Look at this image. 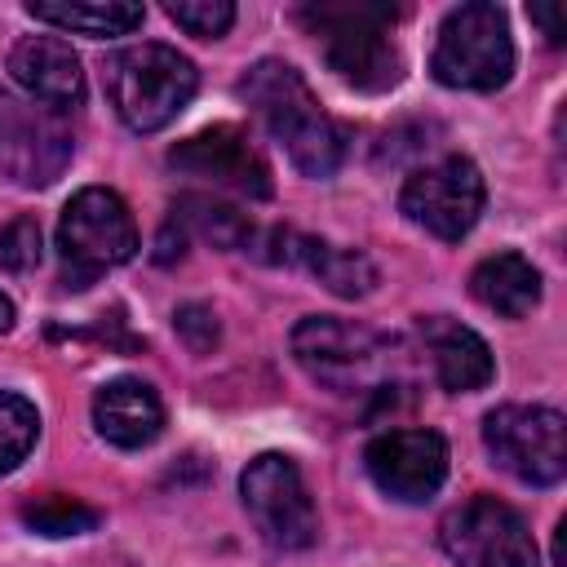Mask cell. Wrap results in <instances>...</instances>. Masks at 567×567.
<instances>
[{"label":"cell","mask_w":567,"mask_h":567,"mask_svg":"<svg viewBox=\"0 0 567 567\" xmlns=\"http://www.w3.org/2000/svg\"><path fill=\"white\" fill-rule=\"evenodd\" d=\"M239 97L257 111L270 137L288 151V159L306 177H332L346 159V128L319 106L315 89L297 66L279 58H261L239 75Z\"/></svg>","instance_id":"6da1fadb"},{"label":"cell","mask_w":567,"mask_h":567,"mask_svg":"<svg viewBox=\"0 0 567 567\" xmlns=\"http://www.w3.org/2000/svg\"><path fill=\"white\" fill-rule=\"evenodd\" d=\"M394 18L399 9L372 0H319L297 9V22L319 40L328 66L363 93H385L403 80V58L390 40Z\"/></svg>","instance_id":"7a4b0ae2"},{"label":"cell","mask_w":567,"mask_h":567,"mask_svg":"<svg viewBox=\"0 0 567 567\" xmlns=\"http://www.w3.org/2000/svg\"><path fill=\"white\" fill-rule=\"evenodd\" d=\"M102 80L115 115L133 133H159L190 106L199 89L195 62L173 44H151V40L111 53L102 66Z\"/></svg>","instance_id":"3957f363"},{"label":"cell","mask_w":567,"mask_h":567,"mask_svg":"<svg viewBox=\"0 0 567 567\" xmlns=\"http://www.w3.org/2000/svg\"><path fill=\"white\" fill-rule=\"evenodd\" d=\"M292 359L332 394H372L394 377L390 337L337 315H306L292 328Z\"/></svg>","instance_id":"277c9868"},{"label":"cell","mask_w":567,"mask_h":567,"mask_svg":"<svg viewBox=\"0 0 567 567\" xmlns=\"http://www.w3.org/2000/svg\"><path fill=\"white\" fill-rule=\"evenodd\" d=\"M137 252V221L106 186H84L58 217V261L66 288H89Z\"/></svg>","instance_id":"5b68a950"},{"label":"cell","mask_w":567,"mask_h":567,"mask_svg":"<svg viewBox=\"0 0 567 567\" xmlns=\"http://www.w3.org/2000/svg\"><path fill=\"white\" fill-rule=\"evenodd\" d=\"M430 71L443 89H474V93L501 89L514 71V40L505 9L487 0L456 4L439 27Z\"/></svg>","instance_id":"8992f818"},{"label":"cell","mask_w":567,"mask_h":567,"mask_svg":"<svg viewBox=\"0 0 567 567\" xmlns=\"http://www.w3.org/2000/svg\"><path fill=\"white\" fill-rule=\"evenodd\" d=\"M492 461L527 487H554L567 474V421L545 403H505L483 416Z\"/></svg>","instance_id":"52a82bcc"},{"label":"cell","mask_w":567,"mask_h":567,"mask_svg":"<svg viewBox=\"0 0 567 567\" xmlns=\"http://www.w3.org/2000/svg\"><path fill=\"white\" fill-rule=\"evenodd\" d=\"M239 496L244 509L257 527V536L270 549H306L319 536V509L310 501V487L297 470L292 456L284 452H261L257 461H248V470L239 474Z\"/></svg>","instance_id":"ba28073f"},{"label":"cell","mask_w":567,"mask_h":567,"mask_svg":"<svg viewBox=\"0 0 567 567\" xmlns=\"http://www.w3.org/2000/svg\"><path fill=\"white\" fill-rule=\"evenodd\" d=\"M439 545L461 567H540V549L518 509L496 496H470L439 523Z\"/></svg>","instance_id":"9c48e42d"},{"label":"cell","mask_w":567,"mask_h":567,"mask_svg":"<svg viewBox=\"0 0 567 567\" xmlns=\"http://www.w3.org/2000/svg\"><path fill=\"white\" fill-rule=\"evenodd\" d=\"M483 199H487V186H483V173L474 159L465 155H447L439 164H425L416 168L403 190H399V208L412 226L430 230L434 239H465L483 213Z\"/></svg>","instance_id":"30bf717a"},{"label":"cell","mask_w":567,"mask_h":567,"mask_svg":"<svg viewBox=\"0 0 567 567\" xmlns=\"http://www.w3.org/2000/svg\"><path fill=\"white\" fill-rule=\"evenodd\" d=\"M168 168H177L186 177H199V182H213L221 190L248 195V199H270L275 195L266 155L235 124H213L204 133H190L186 142H177L168 151Z\"/></svg>","instance_id":"8fae6325"},{"label":"cell","mask_w":567,"mask_h":567,"mask_svg":"<svg viewBox=\"0 0 567 567\" xmlns=\"http://www.w3.org/2000/svg\"><path fill=\"white\" fill-rule=\"evenodd\" d=\"M363 465L390 501L421 505L447 478V443L439 430H385L368 443Z\"/></svg>","instance_id":"7c38bea8"},{"label":"cell","mask_w":567,"mask_h":567,"mask_svg":"<svg viewBox=\"0 0 567 567\" xmlns=\"http://www.w3.org/2000/svg\"><path fill=\"white\" fill-rule=\"evenodd\" d=\"M71 151H75V137L58 111L9 102L4 128H0V173L13 186H49L71 164Z\"/></svg>","instance_id":"4fadbf2b"},{"label":"cell","mask_w":567,"mask_h":567,"mask_svg":"<svg viewBox=\"0 0 567 567\" xmlns=\"http://www.w3.org/2000/svg\"><path fill=\"white\" fill-rule=\"evenodd\" d=\"M9 71L44 111H71L84 102V71L62 35H22L9 49Z\"/></svg>","instance_id":"5bb4252c"},{"label":"cell","mask_w":567,"mask_h":567,"mask_svg":"<svg viewBox=\"0 0 567 567\" xmlns=\"http://www.w3.org/2000/svg\"><path fill=\"white\" fill-rule=\"evenodd\" d=\"M93 425L115 447H146L164 430V403L142 377H115L93 394Z\"/></svg>","instance_id":"9a60e30c"},{"label":"cell","mask_w":567,"mask_h":567,"mask_svg":"<svg viewBox=\"0 0 567 567\" xmlns=\"http://www.w3.org/2000/svg\"><path fill=\"white\" fill-rule=\"evenodd\" d=\"M421 341H425V350H430V363H434L439 385L452 390V394L483 390V385L496 377V363H492L487 341H483L474 328H465V323H456V319H447V315L421 319Z\"/></svg>","instance_id":"2e32d148"},{"label":"cell","mask_w":567,"mask_h":567,"mask_svg":"<svg viewBox=\"0 0 567 567\" xmlns=\"http://www.w3.org/2000/svg\"><path fill=\"white\" fill-rule=\"evenodd\" d=\"M284 261L288 266H306L337 297H368L377 288V266L368 261V252L341 248V244H328V239H315V235L288 230Z\"/></svg>","instance_id":"e0dca14e"},{"label":"cell","mask_w":567,"mask_h":567,"mask_svg":"<svg viewBox=\"0 0 567 567\" xmlns=\"http://www.w3.org/2000/svg\"><path fill=\"white\" fill-rule=\"evenodd\" d=\"M474 301H483L501 319H523L540 306V270L523 252H492L470 275Z\"/></svg>","instance_id":"ac0fdd59"},{"label":"cell","mask_w":567,"mask_h":567,"mask_svg":"<svg viewBox=\"0 0 567 567\" xmlns=\"http://www.w3.org/2000/svg\"><path fill=\"white\" fill-rule=\"evenodd\" d=\"M27 13L35 22H49V27L75 31V35H93V40L128 35L146 18V9L133 0H31Z\"/></svg>","instance_id":"d6986e66"},{"label":"cell","mask_w":567,"mask_h":567,"mask_svg":"<svg viewBox=\"0 0 567 567\" xmlns=\"http://www.w3.org/2000/svg\"><path fill=\"white\" fill-rule=\"evenodd\" d=\"M173 221L199 230L217 248H248V239H252V221L239 208H230L221 199H208V195H182L177 208H173Z\"/></svg>","instance_id":"ffe728a7"},{"label":"cell","mask_w":567,"mask_h":567,"mask_svg":"<svg viewBox=\"0 0 567 567\" xmlns=\"http://www.w3.org/2000/svg\"><path fill=\"white\" fill-rule=\"evenodd\" d=\"M40 439V412L31 399L0 390V478L27 461V452Z\"/></svg>","instance_id":"44dd1931"},{"label":"cell","mask_w":567,"mask_h":567,"mask_svg":"<svg viewBox=\"0 0 567 567\" xmlns=\"http://www.w3.org/2000/svg\"><path fill=\"white\" fill-rule=\"evenodd\" d=\"M22 523L40 536H80V532L97 527V509H89L71 496H44V501L22 509Z\"/></svg>","instance_id":"7402d4cb"},{"label":"cell","mask_w":567,"mask_h":567,"mask_svg":"<svg viewBox=\"0 0 567 567\" xmlns=\"http://www.w3.org/2000/svg\"><path fill=\"white\" fill-rule=\"evenodd\" d=\"M164 13H168L182 31L199 35V40H217V35H226L230 22H235V4H230V0H173V4H164Z\"/></svg>","instance_id":"603a6c76"},{"label":"cell","mask_w":567,"mask_h":567,"mask_svg":"<svg viewBox=\"0 0 567 567\" xmlns=\"http://www.w3.org/2000/svg\"><path fill=\"white\" fill-rule=\"evenodd\" d=\"M0 261L9 270H31L40 266V221L35 217H13L0 230Z\"/></svg>","instance_id":"cb8c5ba5"},{"label":"cell","mask_w":567,"mask_h":567,"mask_svg":"<svg viewBox=\"0 0 567 567\" xmlns=\"http://www.w3.org/2000/svg\"><path fill=\"white\" fill-rule=\"evenodd\" d=\"M173 323H177V337L195 350V354H208L213 346H217V315L208 310V306H199V301H190V306H182L177 315H173Z\"/></svg>","instance_id":"d4e9b609"},{"label":"cell","mask_w":567,"mask_h":567,"mask_svg":"<svg viewBox=\"0 0 567 567\" xmlns=\"http://www.w3.org/2000/svg\"><path fill=\"white\" fill-rule=\"evenodd\" d=\"M532 22L545 27V40L549 44H563V22H558V9L554 4H532Z\"/></svg>","instance_id":"484cf974"},{"label":"cell","mask_w":567,"mask_h":567,"mask_svg":"<svg viewBox=\"0 0 567 567\" xmlns=\"http://www.w3.org/2000/svg\"><path fill=\"white\" fill-rule=\"evenodd\" d=\"M13 319H18V315H13V301L0 292V332H9V328H13Z\"/></svg>","instance_id":"4316f807"},{"label":"cell","mask_w":567,"mask_h":567,"mask_svg":"<svg viewBox=\"0 0 567 567\" xmlns=\"http://www.w3.org/2000/svg\"><path fill=\"white\" fill-rule=\"evenodd\" d=\"M4 111H9V97L0 93V128H4Z\"/></svg>","instance_id":"83f0119b"}]
</instances>
